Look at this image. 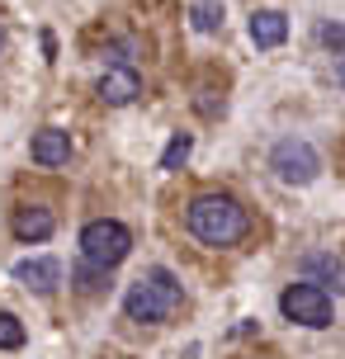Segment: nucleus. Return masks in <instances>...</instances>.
Segmentation results:
<instances>
[{"instance_id":"6e6552de","label":"nucleus","mask_w":345,"mask_h":359,"mask_svg":"<svg viewBox=\"0 0 345 359\" xmlns=\"http://www.w3.org/2000/svg\"><path fill=\"white\" fill-rule=\"evenodd\" d=\"M29 156H34L38 165H67V156H72V137L62 133V128H43V133H34V147H29Z\"/></svg>"},{"instance_id":"423d86ee","label":"nucleus","mask_w":345,"mask_h":359,"mask_svg":"<svg viewBox=\"0 0 345 359\" xmlns=\"http://www.w3.org/2000/svg\"><path fill=\"white\" fill-rule=\"evenodd\" d=\"M137 95H142V76L133 72V67H109V72L100 76V100H104V104L123 109V104H133Z\"/></svg>"},{"instance_id":"2eb2a0df","label":"nucleus","mask_w":345,"mask_h":359,"mask_svg":"<svg viewBox=\"0 0 345 359\" xmlns=\"http://www.w3.org/2000/svg\"><path fill=\"white\" fill-rule=\"evenodd\" d=\"M317 38H322V48H331V53H345V24H336V19H331V24H322V29H317Z\"/></svg>"},{"instance_id":"f3484780","label":"nucleus","mask_w":345,"mask_h":359,"mask_svg":"<svg viewBox=\"0 0 345 359\" xmlns=\"http://www.w3.org/2000/svg\"><path fill=\"white\" fill-rule=\"evenodd\" d=\"M0 48H5V29H0Z\"/></svg>"},{"instance_id":"0eeeda50","label":"nucleus","mask_w":345,"mask_h":359,"mask_svg":"<svg viewBox=\"0 0 345 359\" xmlns=\"http://www.w3.org/2000/svg\"><path fill=\"white\" fill-rule=\"evenodd\" d=\"M15 279H19V284H29L34 293H53V288L62 284V265L48 260V255H34V260H19V265H15Z\"/></svg>"},{"instance_id":"f03ea898","label":"nucleus","mask_w":345,"mask_h":359,"mask_svg":"<svg viewBox=\"0 0 345 359\" xmlns=\"http://www.w3.org/2000/svg\"><path fill=\"white\" fill-rule=\"evenodd\" d=\"M123 312L133 322H147V326H161L180 312V279L170 269H147L137 284H128L123 293Z\"/></svg>"},{"instance_id":"4468645a","label":"nucleus","mask_w":345,"mask_h":359,"mask_svg":"<svg viewBox=\"0 0 345 359\" xmlns=\"http://www.w3.org/2000/svg\"><path fill=\"white\" fill-rule=\"evenodd\" d=\"M24 345V322L15 312H0V350H19Z\"/></svg>"},{"instance_id":"7ed1b4c3","label":"nucleus","mask_w":345,"mask_h":359,"mask_svg":"<svg viewBox=\"0 0 345 359\" xmlns=\"http://www.w3.org/2000/svg\"><path fill=\"white\" fill-rule=\"evenodd\" d=\"M128 251H133V232H128L123 222H114V217H95L86 222V232H81V260L95 269H114L123 265Z\"/></svg>"},{"instance_id":"9d476101","label":"nucleus","mask_w":345,"mask_h":359,"mask_svg":"<svg viewBox=\"0 0 345 359\" xmlns=\"http://www.w3.org/2000/svg\"><path fill=\"white\" fill-rule=\"evenodd\" d=\"M53 227L57 222H53V213H48L43 203H24V208L15 213V236L19 241H48Z\"/></svg>"},{"instance_id":"dca6fc26","label":"nucleus","mask_w":345,"mask_h":359,"mask_svg":"<svg viewBox=\"0 0 345 359\" xmlns=\"http://www.w3.org/2000/svg\"><path fill=\"white\" fill-rule=\"evenodd\" d=\"M331 81H336V86L345 90V53H341V62H336V72H331Z\"/></svg>"},{"instance_id":"1a4fd4ad","label":"nucleus","mask_w":345,"mask_h":359,"mask_svg":"<svg viewBox=\"0 0 345 359\" xmlns=\"http://www.w3.org/2000/svg\"><path fill=\"white\" fill-rule=\"evenodd\" d=\"M246 34H251L255 48H279V43L289 38V19L279 15V10H255L251 24H246Z\"/></svg>"},{"instance_id":"f8f14e48","label":"nucleus","mask_w":345,"mask_h":359,"mask_svg":"<svg viewBox=\"0 0 345 359\" xmlns=\"http://www.w3.org/2000/svg\"><path fill=\"white\" fill-rule=\"evenodd\" d=\"M189 24H194L199 34H218V29H222V5H218V0H199V5H189Z\"/></svg>"},{"instance_id":"39448f33","label":"nucleus","mask_w":345,"mask_h":359,"mask_svg":"<svg viewBox=\"0 0 345 359\" xmlns=\"http://www.w3.org/2000/svg\"><path fill=\"white\" fill-rule=\"evenodd\" d=\"M270 170L284 184H312L322 175V156H317V147L308 137H279L270 151Z\"/></svg>"},{"instance_id":"f257e3e1","label":"nucleus","mask_w":345,"mask_h":359,"mask_svg":"<svg viewBox=\"0 0 345 359\" xmlns=\"http://www.w3.org/2000/svg\"><path fill=\"white\" fill-rule=\"evenodd\" d=\"M184 222H189V232L199 236L203 246H236V241L246 236V227H251L246 208H241L232 194H199V198H189Z\"/></svg>"},{"instance_id":"20e7f679","label":"nucleus","mask_w":345,"mask_h":359,"mask_svg":"<svg viewBox=\"0 0 345 359\" xmlns=\"http://www.w3.org/2000/svg\"><path fill=\"white\" fill-rule=\"evenodd\" d=\"M279 312L289 317V322L308 326V331H322V326H331V293L322 284H308V279H298V284H289L284 293H279Z\"/></svg>"},{"instance_id":"ddd939ff","label":"nucleus","mask_w":345,"mask_h":359,"mask_svg":"<svg viewBox=\"0 0 345 359\" xmlns=\"http://www.w3.org/2000/svg\"><path fill=\"white\" fill-rule=\"evenodd\" d=\"M189 151H194V137H189V133H175L161 151V170H180V165L189 161Z\"/></svg>"},{"instance_id":"9b49d317","label":"nucleus","mask_w":345,"mask_h":359,"mask_svg":"<svg viewBox=\"0 0 345 359\" xmlns=\"http://www.w3.org/2000/svg\"><path fill=\"white\" fill-rule=\"evenodd\" d=\"M298 274H303V279H312V274H317V279H327L336 293L345 288V269H341V260H336V255H322V251L303 255V260H298Z\"/></svg>"}]
</instances>
